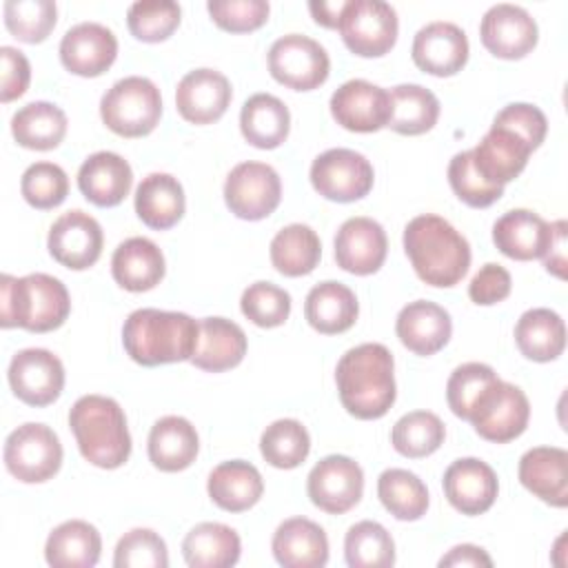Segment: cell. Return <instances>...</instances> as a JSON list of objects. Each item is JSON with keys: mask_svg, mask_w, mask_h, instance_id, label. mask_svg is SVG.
Here are the masks:
<instances>
[{"mask_svg": "<svg viewBox=\"0 0 568 568\" xmlns=\"http://www.w3.org/2000/svg\"><path fill=\"white\" fill-rule=\"evenodd\" d=\"M342 406L357 419L384 417L397 397L395 362L384 344L366 342L348 348L335 368Z\"/></svg>", "mask_w": 568, "mask_h": 568, "instance_id": "obj_1", "label": "cell"}, {"mask_svg": "<svg viewBox=\"0 0 568 568\" xmlns=\"http://www.w3.org/2000/svg\"><path fill=\"white\" fill-rule=\"evenodd\" d=\"M404 251L417 277L437 288L455 286L470 266L468 240L435 213L417 215L406 224Z\"/></svg>", "mask_w": 568, "mask_h": 568, "instance_id": "obj_2", "label": "cell"}, {"mask_svg": "<svg viewBox=\"0 0 568 568\" xmlns=\"http://www.w3.org/2000/svg\"><path fill=\"white\" fill-rule=\"evenodd\" d=\"M200 322L186 313L138 308L122 326L126 355L140 366H160L191 359L197 344Z\"/></svg>", "mask_w": 568, "mask_h": 568, "instance_id": "obj_3", "label": "cell"}, {"mask_svg": "<svg viewBox=\"0 0 568 568\" xmlns=\"http://www.w3.org/2000/svg\"><path fill=\"white\" fill-rule=\"evenodd\" d=\"M71 311L67 286L47 273L24 277L0 275V326L49 333L64 324Z\"/></svg>", "mask_w": 568, "mask_h": 568, "instance_id": "obj_4", "label": "cell"}, {"mask_svg": "<svg viewBox=\"0 0 568 568\" xmlns=\"http://www.w3.org/2000/svg\"><path fill=\"white\" fill-rule=\"evenodd\" d=\"M69 426L82 457L98 468H120L131 455L124 410L113 397L82 395L69 410Z\"/></svg>", "mask_w": 568, "mask_h": 568, "instance_id": "obj_5", "label": "cell"}, {"mask_svg": "<svg viewBox=\"0 0 568 568\" xmlns=\"http://www.w3.org/2000/svg\"><path fill=\"white\" fill-rule=\"evenodd\" d=\"M100 118L115 135H149L162 118L160 89L149 78L126 75L102 95Z\"/></svg>", "mask_w": 568, "mask_h": 568, "instance_id": "obj_6", "label": "cell"}, {"mask_svg": "<svg viewBox=\"0 0 568 568\" xmlns=\"http://www.w3.org/2000/svg\"><path fill=\"white\" fill-rule=\"evenodd\" d=\"M530 419V402L526 393L504 379H495L473 404L468 422L475 433L493 444L517 439Z\"/></svg>", "mask_w": 568, "mask_h": 568, "instance_id": "obj_7", "label": "cell"}, {"mask_svg": "<svg viewBox=\"0 0 568 568\" xmlns=\"http://www.w3.org/2000/svg\"><path fill=\"white\" fill-rule=\"evenodd\" d=\"M4 466L22 484H42L62 466L60 437L47 424L27 422L4 442Z\"/></svg>", "mask_w": 568, "mask_h": 568, "instance_id": "obj_8", "label": "cell"}, {"mask_svg": "<svg viewBox=\"0 0 568 568\" xmlns=\"http://www.w3.org/2000/svg\"><path fill=\"white\" fill-rule=\"evenodd\" d=\"M348 51L362 58H379L395 47L397 11L384 0H346L337 24Z\"/></svg>", "mask_w": 568, "mask_h": 568, "instance_id": "obj_9", "label": "cell"}, {"mask_svg": "<svg viewBox=\"0 0 568 568\" xmlns=\"http://www.w3.org/2000/svg\"><path fill=\"white\" fill-rule=\"evenodd\" d=\"M268 71L288 89L313 91L326 82L331 58L317 40L302 33H286L268 49Z\"/></svg>", "mask_w": 568, "mask_h": 568, "instance_id": "obj_10", "label": "cell"}, {"mask_svg": "<svg viewBox=\"0 0 568 568\" xmlns=\"http://www.w3.org/2000/svg\"><path fill=\"white\" fill-rule=\"evenodd\" d=\"M282 200L277 171L266 162H240L224 182V202L240 220L257 222L268 217Z\"/></svg>", "mask_w": 568, "mask_h": 568, "instance_id": "obj_11", "label": "cell"}, {"mask_svg": "<svg viewBox=\"0 0 568 568\" xmlns=\"http://www.w3.org/2000/svg\"><path fill=\"white\" fill-rule=\"evenodd\" d=\"M373 164L353 149H328L311 164L313 189L331 202H355L373 189Z\"/></svg>", "mask_w": 568, "mask_h": 568, "instance_id": "obj_12", "label": "cell"}, {"mask_svg": "<svg viewBox=\"0 0 568 568\" xmlns=\"http://www.w3.org/2000/svg\"><path fill=\"white\" fill-rule=\"evenodd\" d=\"M306 493L313 506L328 515L348 513L362 499L364 470L346 455H326L311 468Z\"/></svg>", "mask_w": 568, "mask_h": 568, "instance_id": "obj_13", "label": "cell"}, {"mask_svg": "<svg viewBox=\"0 0 568 568\" xmlns=\"http://www.w3.org/2000/svg\"><path fill=\"white\" fill-rule=\"evenodd\" d=\"M9 386L13 395L36 408L53 404L64 388V366L47 348H22L9 362Z\"/></svg>", "mask_w": 568, "mask_h": 568, "instance_id": "obj_14", "label": "cell"}, {"mask_svg": "<svg viewBox=\"0 0 568 568\" xmlns=\"http://www.w3.org/2000/svg\"><path fill=\"white\" fill-rule=\"evenodd\" d=\"M102 244L104 235L100 222L80 209L62 213L51 224L47 237L51 257L71 271L93 266L102 255Z\"/></svg>", "mask_w": 568, "mask_h": 568, "instance_id": "obj_15", "label": "cell"}, {"mask_svg": "<svg viewBox=\"0 0 568 568\" xmlns=\"http://www.w3.org/2000/svg\"><path fill=\"white\" fill-rule=\"evenodd\" d=\"M479 38L495 58L519 60L537 47L539 29L524 7L499 2L484 13Z\"/></svg>", "mask_w": 568, "mask_h": 568, "instance_id": "obj_16", "label": "cell"}, {"mask_svg": "<svg viewBox=\"0 0 568 568\" xmlns=\"http://www.w3.org/2000/svg\"><path fill=\"white\" fill-rule=\"evenodd\" d=\"M331 115L355 133L379 131L390 118V93L368 80H348L331 95Z\"/></svg>", "mask_w": 568, "mask_h": 568, "instance_id": "obj_17", "label": "cell"}, {"mask_svg": "<svg viewBox=\"0 0 568 568\" xmlns=\"http://www.w3.org/2000/svg\"><path fill=\"white\" fill-rule=\"evenodd\" d=\"M468 38L462 27L446 20H435L424 24L410 47L413 62L430 75L448 78L464 69L468 62Z\"/></svg>", "mask_w": 568, "mask_h": 568, "instance_id": "obj_18", "label": "cell"}, {"mask_svg": "<svg viewBox=\"0 0 568 568\" xmlns=\"http://www.w3.org/2000/svg\"><path fill=\"white\" fill-rule=\"evenodd\" d=\"M118 55L115 33L100 22H78L60 40V60L67 71L95 78L102 75Z\"/></svg>", "mask_w": 568, "mask_h": 568, "instance_id": "obj_19", "label": "cell"}, {"mask_svg": "<svg viewBox=\"0 0 568 568\" xmlns=\"http://www.w3.org/2000/svg\"><path fill=\"white\" fill-rule=\"evenodd\" d=\"M233 98L231 82L224 73L215 69H193L189 71L175 89L178 113L191 124L217 122Z\"/></svg>", "mask_w": 568, "mask_h": 568, "instance_id": "obj_20", "label": "cell"}, {"mask_svg": "<svg viewBox=\"0 0 568 568\" xmlns=\"http://www.w3.org/2000/svg\"><path fill=\"white\" fill-rule=\"evenodd\" d=\"M444 495L448 504L462 515H481L486 513L499 493V481L495 470L477 459V457H462L455 459L442 479Z\"/></svg>", "mask_w": 568, "mask_h": 568, "instance_id": "obj_21", "label": "cell"}, {"mask_svg": "<svg viewBox=\"0 0 568 568\" xmlns=\"http://www.w3.org/2000/svg\"><path fill=\"white\" fill-rule=\"evenodd\" d=\"M386 231L373 217H348L335 235V262L353 275H371L386 260Z\"/></svg>", "mask_w": 568, "mask_h": 568, "instance_id": "obj_22", "label": "cell"}, {"mask_svg": "<svg viewBox=\"0 0 568 568\" xmlns=\"http://www.w3.org/2000/svg\"><path fill=\"white\" fill-rule=\"evenodd\" d=\"M395 333L410 353L428 357L448 344L453 322L444 306L428 300H415L397 313Z\"/></svg>", "mask_w": 568, "mask_h": 568, "instance_id": "obj_23", "label": "cell"}, {"mask_svg": "<svg viewBox=\"0 0 568 568\" xmlns=\"http://www.w3.org/2000/svg\"><path fill=\"white\" fill-rule=\"evenodd\" d=\"M519 481L541 501L568 506V453L559 446H535L526 450L517 468Z\"/></svg>", "mask_w": 568, "mask_h": 568, "instance_id": "obj_24", "label": "cell"}, {"mask_svg": "<svg viewBox=\"0 0 568 568\" xmlns=\"http://www.w3.org/2000/svg\"><path fill=\"white\" fill-rule=\"evenodd\" d=\"M470 153L481 178L490 184L504 186L526 169L532 149L517 133L493 124Z\"/></svg>", "mask_w": 568, "mask_h": 568, "instance_id": "obj_25", "label": "cell"}, {"mask_svg": "<svg viewBox=\"0 0 568 568\" xmlns=\"http://www.w3.org/2000/svg\"><path fill=\"white\" fill-rule=\"evenodd\" d=\"M131 184H133L131 164L113 151L91 153L80 164V171H78L80 193L91 204L102 209L118 206L129 195Z\"/></svg>", "mask_w": 568, "mask_h": 568, "instance_id": "obj_26", "label": "cell"}, {"mask_svg": "<svg viewBox=\"0 0 568 568\" xmlns=\"http://www.w3.org/2000/svg\"><path fill=\"white\" fill-rule=\"evenodd\" d=\"M273 557L284 568H322L328 561L324 528L306 517L284 519L273 532Z\"/></svg>", "mask_w": 568, "mask_h": 568, "instance_id": "obj_27", "label": "cell"}, {"mask_svg": "<svg viewBox=\"0 0 568 568\" xmlns=\"http://www.w3.org/2000/svg\"><path fill=\"white\" fill-rule=\"evenodd\" d=\"M246 346V333L240 324L226 317H204L200 320L197 344L189 362L202 371L222 373L244 359Z\"/></svg>", "mask_w": 568, "mask_h": 568, "instance_id": "obj_28", "label": "cell"}, {"mask_svg": "<svg viewBox=\"0 0 568 568\" xmlns=\"http://www.w3.org/2000/svg\"><path fill=\"white\" fill-rule=\"evenodd\" d=\"M550 224L528 209H513L493 224L495 246L510 260L528 262L544 257L550 244Z\"/></svg>", "mask_w": 568, "mask_h": 568, "instance_id": "obj_29", "label": "cell"}, {"mask_svg": "<svg viewBox=\"0 0 568 568\" xmlns=\"http://www.w3.org/2000/svg\"><path fill=\"white\" fill-rule=\"evenodd\" d=\"M151 464L162 473H180L189 468L200 450L195 426L180 415L160 417L149 433L146 442Z\"/></svg>", "mask_w": 568, "mask_h": 568, "instance_id": "obj_30", "label": "cell"}, {"mask_svg": "<svg viewBox=\"0 0 568 568\" xmlns=\"http://www.w3.org/2000/svg\"><path fill=\"white\" fill-rule=\"evenodd\" d=\"M166 264L158 244L149 237H129L113 251L111 275L131 293L155 288L164 277Z\"/></svg>", "mask_w": 568, "mask_h": 568, "instance_id": "obj_31", "label": "cell"}, {"mask_svg": "<svg viewBox=\"0 0 568 568\" xmlns=\"http://www.w3.org/2000/svg\"><path fill=\"white\" fill-rule=\"evenodd\" d=\"M206 490L211 501L222 510L244 513L260 501L264 493V481L253 464L244 459H231L217 464L211 470Z\"/></svg>", "mask_w": 568, "mask_h": 568, "instance_id": "obj_32", "label": "cell"}, {"mask_svg": "<svg viewBox=\"0 0 568 568\" xmlns=\"http://www.w3.org/2000/svg\"><path fill=\"white\" fill-rule=\"evenodd\" d=\"M359 315V304L355 293L342 282H320L315 284L304 302L306 322L322 335H337L348 331Z\"/></svg>", "mask_w": 568, "mask_h": 568, "instance_id": "obj_33", "label": "cell"}, {"mask_svg": "<svg viewBox=\"0 0 568 568\" xmlns=\"http://www.w3.org/2000/svg\"><path fill=\"white\" fill-rule=\"evenodd\" d=\"M186 209L184 189L169 173H149L135 189V213L155 231L175 226Z\"/></svg>", "mask_w": 568, "mask_h": 568, "instance_id": "obj_34", "label": "cell"}, {"mask_svg": "<svg viewBox=\"0 0 568 568\" xmlns=\"http://www.w3.org/2000/svg\"><path fill=\"white\" fill-rule=\"evenodd\" d=\"M102 537L84 519H69L55 526L44 544V559L53 568H91L98 564Z\"/></svg>", "mask_w": 568, "mask_h": 568, "instance_id": "obj_35", "label": "cell"}, {"mask_svg": "<svg viewBox=\"0 0 568 568\" xmlns=\"http://www.w3.org/2000/svg\"><path fill=\"white\" fill-rule=\"evenodd\" d=\"M242 552L240 535L220 521L193 526L182 541V557L191 568H229Z\"/></svg>", "mask_w": 568, "mask_h": 568, "instance_id": "obj_36", "label": "cell"}, {"mask_svg": "<svg viewBox=\"0 0 568 568\" xmlns=\"http://www.w3.org/2000/svg\"><path fill=\"white\" fill-rule=\"evenodd\" d=\"M240 131L257 149H277L291 131L288 106L277 95L255 93L242 104Z\"/></svg>", "mask_w": 568, "mask_h": 568, "instance_id": "obj_37", "label": "cell"}, {"mask_svg": "<svg viewBox=\"0 0 568 568\" xmlns=\"http://www.w3.org/2000/svg\"><path fill=\"white\" fill-rule=\"evenodd\" d=\"M515 344L526 359L552 362L566 348V324L550 308H528L515 324Z\"/></svg>", "mask_w": 568, "mask_h": 568, "instance_id": "obj_38", "label": "cell"}, {"mask_svg": "<svg viewBox=\"0 0 568 568\" xmlns=\"http://www.w3.org/2000/svg\"><path fill=\"white\" fill-rule=\"evenodd\" d=\"M67 113L53 102H29L11 118L13 140L31 151H51L67 135Z\"/></svg>", "mask_w": 568, "mask_h": 568, "instance_id": "obj_39", "label": "cell"}, {"mask_svg": "<svg viewBox=\"0 0 568 568\" xmlns=\"http://www.w3.org/2000/svg\"><path fill=\"white\" fill-rule=\"evenodd\" d=\"M271 264L286 277H302L315 271L322 257L320 235L308 224H288L271 240Z\"/></svg>", "mask_w": 568, "mask_h": 568, "instance_id": "obj_40", "label": "cell"}, {"mask_svg": "<svg viewBox=\"0 0 568 568\" xmlns=\"http://www.w3.org/2000/svg\"><path fill=\"white\" fill-rule=\"evenodd\" d=\"M388 124L402 135H422L437 124L439 100L422 84H397L390 91Z\"/></svg>", "mask_w": 568, "mask_h": 568, "instance_id": "obj_41", "label": "cell"}, {"mask_svg": "<svg viewBox=\"0 0 568 568\" xmlns=\"http://www.w3.org/2000/svg\"><path fill=\"white\" fill-rule=\"evenodd\" d=\"M382 506L399 521H415L428 510V488L410 470L386 468L377 479Z\"/></svg>", "mask_w": 568, "mask_h": 568, "instance_id": "obj_42", "label": "cell"}, {"mask_svg": "<svg viewBox=\"0 0 568 568\" xmlns=\"http://www.w3.org/2000/svg\"><path fill=\"white\" fill-rule=\"evenodd\" d=\"M260 453L273 468H297L311 453V435L297 419H275L260 437Z\"/></svg>", "mask_w": 568, "mask_h": 568, "instance_id": "obj_43", "label": "cell"}, {"mask_svg": "<svg viewBox=\"0 0 568 568\" xmlns=\"http://www.w3.org/2000/svg\"><path fill=\"white\" fill-rule=\"evenodd\" d=\"M344 557L351 568H388L395 564V541L382 524L364 519L348 528Z\"/></svg>", "mask_w": 568, "mask_h": 568, "instance_id": "obj_44", "label": "cell"}, {"mask_svg": "<svg viewBox=\"0 0 568 568\" xmlns=\"http://www.w3.org/2000/svg\"><path fill=\"white\" fill-rule=\"evenodd\" d=\"M444 437L446 426L430 410H413L402 415L390 433L393 448L408 459L433 455L444 444Z\"/></svg>", "mask_w": 568, "mask_h": 568, "instance_id": "obj_45", "label": "cell"}, {"mask_svg": "<svg viewBox=\"0 0 568 568\" xmlns=\"http://www.w3.org/2000/svg\"><path fill=\"white\" fill-rule=\"evenodd\" d=\"M2 13L9 33L29 44L47 40L58 20L53 0H7Z\"/></svg>", "mask_w": 568, "mask_h": 568, "instance_id": "obj_46", "label": "cell"}, {"mask_svg": "<svg viewBox=\"0 0 568 568\" xmlns=\"http://www.w3.org/2000/svg\"><path fill=\"white\" fill-rule=\"evenodd\" d=\"M182 9L173 0H142L126 11L129 31L142 42H162L180 24Z\"/></svg>", "mask_w": 568, "mask_h": 568, "instance_id": "obj_47", "label": "cell"}, {"mask_svg": "<svg viewBox=\"0 0 568 568\" xmlns=\"http://www.w3.org/2000/svg\"><path fill=\"white\" fill-rule=\"evenodd\" d=\"M20 193L33 209L49 211L64 202L69 193V178L60 164L33 162L22 173Z\"/></svg>", "mask_w": 568, "mask_h": 568, "instance_id": "obj_48", "label": "cell"}, {"mask_svg": "<svg viewBox=\"0 0 568 568\" xmlns=\"http://www.w3.org/2000/svg\"><path fill=\"white\" fill-rule=\"evenodd\" d=\"M448 184L453 193L473 209H486L504 195V186L490 184L481 178V173L475 169L470 151H459L453 155L448 164Z\"/></svg>", "mask_w": 568, "mask_h": 568, "instance_id": "obj_49", "label": "cell"}, {"mask_svg": "<svg viewBox=\"0 0 568 568\" xmlns=\"http://www.w3.org/2000/svg\"><path fill=\"white\" fill-rule=\"evenodd\" d=\"M240 308L255 326L275 328L282 326L291 315V295L273 282H255L244 288Z\"/></svg>", "mask_w": 568, "mask_h": 568, "instance_id": "obj_50", "label": "cell"}, {"mask_svg": "<svg viewBox=\"0 0 568 568\" xmlns=\"http://www.w3.org/2000/svg\"><path fill=\"white\" fill-rule=\"evenodd\" d=\"M115 568H166L169 550L164 539L151 528H133L124 532L113 555Z\"/></svg>", "mask_w": 568, "mask_h": 568, "instance_id": "obj_51", "label": "cell"}, {"mask_svg": "<svg viewBox=\"0 0 568 568\" xmlns=\"http://www.w3.org/2000/svg\"><path fill=\"white\" fill-rule=\"evenodd\" d=\"M499 379L497 373L481 362H466L462 366H457L448 382H446V402L450 406V410L462 417L468 419V413L473 408V404L477 402V397L495 382Z\"/></svg>", "mask_w": 568, "mask_h": 568, "instance_id": "obj_52", "label": "cell"}, {"mask_svg": "<svg viewBox=\"0 0 568 568\" xmlns=\"http://www.w3.org/2000/svg\"><path fill=\"white\" fill-rule=\"evenodd\" d=\"M206 11L220 29L246 33L260 29L268 20L271 7L266 0H211L206 2Z\"/></svg>", "mask_w": 568, "mask_h": 568, "instance_id": "obj_53", "label": "cell"}, {"mask_svg": "<svg viewBox=\"0 0 568 568\" xmlns=\"http://www.w3.org/2000/svg\"><path fill=\"white\" fill-rule=\"evenodd\" d=\"M493 124H499L513 133H517L532 151L544 142L548 131V120L544 111L528 102H513L506 104L493 120Z\"/></svg>", "mask_w": 568, "mask_h": 568, "instance_id": "obj_54", "label": "cell"}, {"mask_svg": "<svg viewBox=\"0 0 568 568\" xmlns=\"http://www.w3.org/2000/svg\"><path fill=\"white\" fill-rule=\"evenodd\" d=\"M513 280L510 273L495 262L484 264L468 284V297L479 306H490L510 295Z\"/></svg>", "mask_w": 568, "mask_h": 568, "instance_id": "obj_55", "label": "cell"}, {"mask_svg": "<svg viewBox=\"0 0 568 568\" xmlns=\"http://www.w3.org/2000/svg\"><path fill=\"white\" fill-rule=\"evenodd\" d=\"M0 60H2V87H0V100L11 102L20 98L31 80V64L22 51L16 47H0Z\"/></svg>", "mask_w": 568, "mask_h": 568, "instance_id": "obj_56", "label": "cell"}, {"mask_svg": "<svg viewBox=\"0 0 568 568\" xmlns=\"http://www.w3.org/2000/svg\"><path fill=\"white\" fill-rule=\"evenodd\" d=\"M550 244L544 253V266L548 273L557 275L559 280L566 277V220H557L550 224Z\"/></svg>", "mask_w": 568, "mask_h": 568, "instance_id": "obj_57", "label": "cell"}, {"mask_svg": "<svg viewBox=\"0 0 568 568\" xmlns=\"http://www.w3.org/2000/svg\"><path fill=\"white\" fill-rule=\"evenodd\" d=\"M439 566H468V568H490L493 566V559L490 555L479 548V546H473V544H459L455 548H450L442 559H439Z\"/></svg>", "mask_w": 568, "mask_h": 568, "instance_id": "obj_58", "label": "cell"}, {"mask_svg": "<svg viewBox=\"0 0 568 568\" xmlns=\"http://www.w3.org/2000/svg\"><path fill=\"white\" fill-rule=\"evenodd\" d=\"M344 7H346V0H311L308 2V11L315 18V22L328 29H337Z\"/></svg>", "mask_w": 568, "mask_h": 568, "instance_id": "obj_59", "label": "cell"}]
</instances>
